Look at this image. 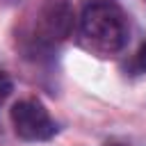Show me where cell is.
Wrapping results in <instances>:
<instances>
[{
  "instance_id": "obj_3",
  "label": "cell",
  "mask_w": 146,
  "mask_h": 146,
  "mask_svg": "<svg viewBox=\"0 0 146 146\" xmlns=\"http://www.w3.org/2000/svg\"><path fill=\"white\" fill-rule=\"evenodd\" d=\"M9 116L14 132L25 141H46L57 135V123L52 121L46 105L36 98H23L14 103Z\"/></svg>"
},
{
  "instance_id": "obj_1",
  "label": "cell",
  "mask_w": 146,
  "mask_h": 146,
  "mask_svg": "<svg viewBox=\"0 0 146 146\" xmlns=\"http://www.w3.org/2000/svg\"><path fill=\"white\" fill-rule=\"evenodd\" d=\"M80 34L94 50L114 55L128 46L130 23L114 0H89L80 14Z\"/></svg>"
},
{
  "instance_id": "obj_4",
  "label": "cell",
  "mask_w": 146,
  "mask_h": 146,
  "mask_svg": "<svg viewBox=\"0 0 146 146\" xmlns=\"http://www.w3.org/2000/svg\"><path fill=\"white\" fill-rule=\"evenodd\" d=\"M11 89H14V82H11V78H9V73H5V71H0V105L9 98V94H11Z\"/></svg>"
},
{
  "instance_id": "obj_5",
  "label": "cell",
  "mask_w": 146,
  "mask_h": 146,
  "mask_svg": "<svg viewBox=\"0 0 146 146\" xmlns=\"http://www.w3.org/2000/svg\"><path fill=\"white\" fill-rule=\"evenodd\" d=\"M137 64H139V68L146 73V43L139 48V52H137Z\"/></svg>"
},
{
  "instance_id": "obj_2",
  "label": "cell",
  "mask_w": 146,
  "mask_h": 146,
  "mask_svg": "<svg viewBox=\"0 0 146 146\" xmlns=\"http://www.w3.org/2000/svg\"><path fill=\"white\" fill-rule=\"evenodd\" d=\"M73 30L71 0H43L36 9L32 39L39 48L59 46Z\"/></svg>"
}]
</instances>
